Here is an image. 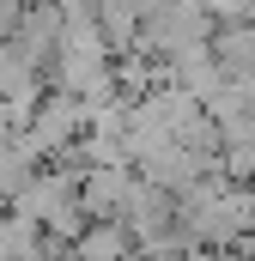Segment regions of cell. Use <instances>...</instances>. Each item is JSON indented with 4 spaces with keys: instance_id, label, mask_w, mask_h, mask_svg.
Masks as SVG:
<instances>
[{
    "instance_id": "6da1fadb",
    "label": "cell",
    "mask_w": 255,
    "mask_h": 261,
    "mask_svg": "<svg viewBox=\"0 0 255 261\" xmlns=\"http://www.w3.org/2000/svg\"><path fill=\"white\" fill-rule=\"evenodd\" d=\"M79 134H85V110H79V97H67V91H43L37 110H31V122H24V140L37 146L43 164H49V158H67V152L79 146Z\"/></svg>"
},
{
    "instance_id": "7a4b0ae2",
    "label": "cell",
    "mask_w": 255,
    "mask_h": 261,
    "mask_svg": "<svg viewBox=\"0 0 255 261\" xmlns=\"http://www.w3.org/2000/svg\"><path fill=\"white\" fill-rule=\"evenodd\" d=\"M134 182H140L134 164H97V170H85V176H79V206H85V219H122Z\"/></svg>"
},
{
    "instance_id": "3957f363",
    "label": "cell",
    "mask_w": 255,
    "mask_h": 261,
    "mask_svg": "<svg viewBox=\"0 0 255 261\" xmlns=\"http://www.w3.org/2000/svg\"><path fill=\"white\" fill-rule=\"evenodd\" d=\"M43 91H49L43 67L31 61L24 49L0 43V103H6V110H18V116L31 122V110H37V97H43Z\"/></svg>"
},
{
    "instance_id": "277c9868",
    "label": "cell",
    "mask_w": 255,
    "mask_h": 261,
    "mask_svg": "<svg viewBox=\"0 0 255 261\" xmlns=\"http://www.w3.org/2000/svg\"><path fill=\"white\" fill-rule=\"evenodd\" d=\"M67 261H140V249H134V237H128L122 219H91L67 243Z\"/></svg>"
},
{
    "instance_id": "5b68a950",
    "label": "cell",
    "mask_w": 255,
    "mask_h": 261,
    "mask_svg": "<svg viewBox=\"0 0 255 261\" xmlns=\"http://www.w3.org/2000/svg\"><path fill=\"white\" fill-rule=\"evenodd\" d=\"M91 18H97V37H104L110 55H128V49L140 43V6H134V0H97Z\"/></svg>"
},
{
    "instance_id": "8992f818",
    "label": "cell",
    "mask_w": 255,
    "mask_h": 261,
    "mask_svg": "<svg viewBox=\"0 0 255 261\" xmlns=\"http://www.w3.org/2000/svg\"><path fill=\"white\" fill-rule=\"evenodd\" d=\"M213 61L225 67V79H243L255 67V24H219L213 31Z\"/></svg>"
},
{
    "instance_id": "52a82bcc",
    "label": "cell",
    "mask_w": 255,
    "mask_h": 261,
    "mask_svg": "<svg viewBox=\"0 0 255 261\" xmlns=\"http://www.w3.org/2000/svg\"><path fill=\"white\" fill-rule=\"evenodd\" d=\"M213 24H255V0H200Z\"/></svg>"
},
{
    "instance_id": "ba28073f",
    "label": "cell",
    "mask_w": 255,
    "mask_h": 261,
    "mask_svg": "<svg viewBox=\"0 0 255 261\" xmlns=\"http://www.w3.org/2000/svg\"><path fill=\"white\" fill-rule=\"evenodd\" d=\"M79 6H97V0H79Z\"/></svg>"
},
{
    "instance_id": "9c48e42d",
    "label": "cell",
    "mask_w": 255,
    "mask_h": 261,
    "mask_svg": "<svg viewBox=\"0 0 255 261\" xmlns=\"http://www.w3.org/2000/svg\"><path fill=\"white\" fill-rule=\"evenodd\" d=\"M0 213H6V195H0Z\"/></svg>"
}]
</instances>
